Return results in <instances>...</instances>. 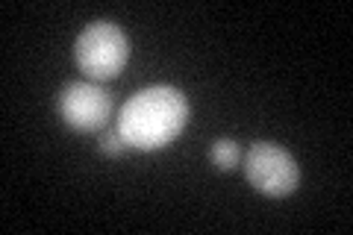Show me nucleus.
I'll list each match as a JSON object with an SVG mask.
<instances>
[{
	"mask_svg": "<svg viewBox=\"0 0 353 235\" xmlns=\"http://www.w3.org/2000/svg\"><path fill=\"white\" fill-rule=\"evenodd\" d=\"M189 103L185 94L174 85H150L132 94L118 115V132L127 147L136 150H162L185 130Z\"/></svg>",
	"mask_w": 353,
	"mask_h": 235,
	"instance_id": "1",
	"label": "nucleus"
},
{
	"mask_svg": "<svg viewBox=\"0 0 353 235\" xmlns=\"http://www.w3.org/2000/svg\"><path fill=\"white\" fill-rule=\"evenodd\" d=\"M74 56L80 71L92 80H112L130 59V39L112 21H94L77 36Z\"/></svg>",
	"mask_w": 353,
	"mask_h": 235,
	"instance_id": "2",
	"label": "nucleus"
},
{
	"mask_svg": "<svg viewBox=\"0 0 353 235\" xmlns=\"http://www.w3.org/2000/svg\"><path fill=\"white\" fill-rule=\"evenodd\" d=\"M248 183L265 197H289L301 185V167L294 156L274 141H256L245 156Z\"/></svg>",
	"mask_w": 353,
	"mask_h": 235,
	"instance_id": "3",
	"label": "nucleus"
},
{
	"mask_svg": "<svg viewBox=\"0 0 353 235\" xmlns=\"http://www.w3.org/2000/svg\"><path fill=\"white\" fill-rule=\"evenodd\" d=\"M112 97L97 83H68L59 92V115L77 132H103Z\"/></svg>",
	"mask_w": 353,
	"mask_h": 235,
	"instance_id": "4",
	"label": "nucleus"
},
{
	"mask_svg": "<svg viewBox=\"0 0 353 235\" xmlns=\"http://www.w3.org/2000/svg\"><path fill=\"white\" fill-rule=\"evenodd\" d=\"M209 159L218 171H233V167L241 162V150L233 139H218L212 144V150H209Z\"/></svg>",
	"mask_w": 353,
	"mask_h": 235,
	"instance_id": "5",
	"label": "nucleus"
},
{
	"mask_svg": "<svg viewBox=\"0 0 353 235\" xmlns=\"http://www.w3.org/2000/svg\"><path fill=\"white\" fill-rule=\"evenodd\" d=\"M97 147H101V153H106V156H121V153L127 150V141L121 139L118 130H103L101 132V141H97Z\"/></svg>",
	"mask_w": 353,
	"mask_h": 235,
	"instance_id": "6",
	"label": "nucleus"
}]
</instances>
